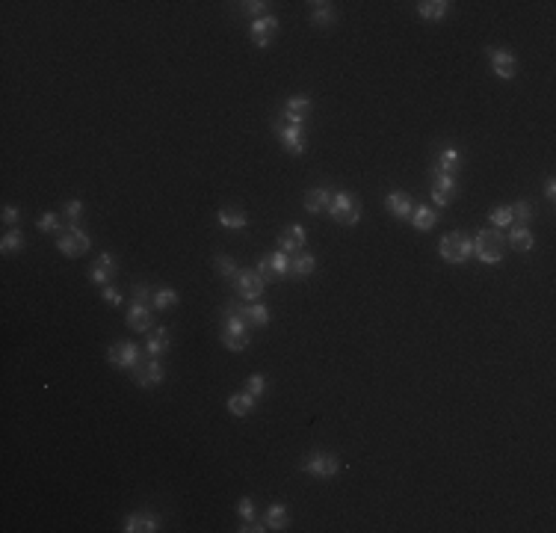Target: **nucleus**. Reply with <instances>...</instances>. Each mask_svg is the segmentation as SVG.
<instances>
[{
	"label": "nucleus",
	"mask_w": 556,
	"mask_h": 533,
	"mask_svg": "<svg viewBox=\"0 0 556 533\" xmlns=\"http://www.w3.org/2000/svg\"><path fill=\"white\" fill-rule=\"evenodd\" d=\"M474 255L483 264H500L506 255V237L500 228H483L474 237Z\"/></svg>",
	"instance_id": "1"
},
{
	"label": "nucleus",
	"mask_w": 556,
	"mask_h": 533,
	"mask_svg": "<svg viewBox=\"0 0 556 533\" xmlns=\"http://www.w3.org/2000/svg\"><path fill=\"white\" fill-rule=\"evenodd\" d=\"M438 255L447 264H465L474 255V237H468L465 231H450V235L438 240Z\"/></svg>",
	"instance_id": "2"
},
{
	"label": "nucleus",
	"mask_w": 556,
	"mask_h": 533,
	"mask_svg": "<svg viewBox=\"0 0 556 533\" xmlns=\"http://www.w3.org/2000/svg\"><path fill=\"white\" fill-rule=\"evenodd\" d=\"M222 344L231 353H240L249 347V323L240 317L237 308H228V317L222 323Z\"/></svg>",
	"instance_id": "3"
},
{
	"label": "nucleus",
	"mask_w": 556,
	"mask_h": 533,
	"mask_svg": "<svg viewBox=\"0 0 556 533\" xmlns=\"http://www.w3.org/2000/svg\"><path fill=\"white\" fill-rule=\"evenodd\" d=\"M328 217L341 226H355L361 220V202L355 199L352 193H332V202H328Z\"/></svg>",
	"instance_id": "4"
},
{
	"label": "nucleus",
	"mask_w": 556,
	"mask_h": 533,
	"mask_svg": "<svg viewBox=\"0 0 556 533\" xmlns=\"http://www.w3.org/2000/svg\"><path fill=\"white\" fill-rule=\"evenodd\" d=\"M258 276H261L267 285H269V282H278V279H285V276H290V255H285L281 249L269 252L267 258H261Z\"/></svg>",
	"instance_id": "5"
},
{
	"label": "nucleus",
	"mask_w": 556,
	"mask_h": 533,
	"mask_svg": "<svg viewBox=\"0 0 556 533\" xmlns=\"http://www.w3.org/2000/svg\"><path fill=\"white\" fill-rule=\"evenodd\" d=\"M89 246H92V237L77 226V222L69 226V235H62L60 240H56V249H60L62 255H69V258H80L83 252H89Z\"/></svg>",
	"instance_id": "6"
},
{
	"label": "nucleus",
	"mask_w": 556,
	"mask_h": 533,
	"mask_svg": "<svg viewBox=\"0 0 556 533\" xmlns=\"http://www.w3.org/2000/svg\"><path fill=\"white\" fill-rule=\"evenodd\" d=\"M337 469H341V462H337L335 453H326V451H317L311 453L308 460L302 462V471L311 474V477H319V480H328V477H335Z\"/></svg>",
	"instance_id": "7"
},
{
	"label": "nucleus",
	"mask_w": 556,
	"mask_h": 533,
	"mask_svg": "<svg viewBox=\"0 0 556 533\" xmlns=\"http://www.w3.org/2000/svg\"><path fill=\"white\" fill-rule=\"evenodd\" d=\"M234 287H237V294L246 299V303H258L261 294L267 291V282L258 276V270H240V273L234 276Z\"/></svg>",
	"instance_id": "8"
},
{
	"label": "nucleus",
	"mask_w": 556,
	"mask_h": 533,
	"mask_svg": "<svg viewBox=\"0 0 556 533\" xmlns=\"http://www.w3.org/2000/svg\"><path fill=\"white\" fill-rule=\"evenodd\" d=\"M134 379H136V386L152 388V386H160V382L166 379V370H163V364H160V359L148 355L145 362L139 359V364L134 368Z\"/></svg>",
	"instance_id": "9"
},
{
	"label": "nucleus",
	"mask_w": 556,
	"mask_h": 533,
	"mask_svg": "<svg viewBox=\"0 0 556 533\" xmlns=\"http://www.w3.org/2000/svg\"><path fill=\"white\" fill-rule=\"evenodd\" d=\"M110 364H116L119 370H134L139 364V347L130 341H121V344H112L110 353H107Z\"/></svg>",
	"instance_id": "10"
},
{
	"label": "nucleus",
	"mask_w": 556,
	"mask_h": 533,
	"mask_svg": "<svg viewBox=\"0 0 556 533\" xmlns=\"http://www.w3.org/2000/svg\"><path fill=\"white\" fill-rule=\"evenodd\" d=\"M308 116H311V98L308 95L287 98L285 110H281V121H285V125H305Z\"/></svg>",
	"instance_id": "11"
},
{
	"label": "nucleus",
	"mask_w": 556,
	"mask_h": 533,
	"mask_svg": "<svg viewBox=\"0 0 556 533\" xmlns=\"http://www.w3.org/2000/svg\"><path fill=\"white\" fill-rule=\"evenodd\" d=\"M488 60H492V69H494V74H497L500 80H512V78H515L518 60H515L512 51H506V48H492V51H488Z\"/></svg>",
	"instance_id": "12"
},
{
	"label": "nucleus",
	"mask_w": 556,
	"mask_h": 533,
	"mask_svg": "<svg viewBox=\"0 0 556 533\" xmlns=\"http://www.w3.org/2000/svg\"><path fill=\"white\" fill-rule=\"evenodd\" d=\"M278 137H281V143H285V148L290 154H305L308 139H305V128L302 125H285V121H281Z\"/></svg>",
	"instance_id": "13"
},
{
	"label": "nucleus",
	"mask_w": 556,
	"mask_h": 533,
	"mask_svg": "<svg viewBox=\"0 0 556 533\" xmlns=\"http://www.w3.org/2000/svg\"><path fill=\"white\" fill-rule=\"evenodd\" d=\"M116 270H119V261L110 255V252H101V255L95 258V264H92V270H89V279L95 285H110V279L116 276Z\"/></svg>",
	"instance_id": "14"
},
{
	"label": "nucleus",
	"mask_w": 556,
	"mask_h": 533,
	"mask_svg": "<svg viewBox=\"0 0 556 533\" xmlns=\"http://www.w3.org/2000/svg\"><path fill=\"white\" fill-rule=\"evenodd\" d=\"M276 33H278V18L263 15V18H254L252 21V42L258 45V48H267Z\"/></svg>",
	"instance_id": "15"
},
{
	"label": "nucleus",
	"mask_w": 556,
	"mask_h": 533,
	"mask_svg": "<svg viewBox=\"0 0 556 533\" xmlns=\"http://www.w3.org/2000/svg\"><path fill=\"white\" fill-rule=\"evenodd\" d=\"M305 240H308V231L302 226H287L278 237V249L285 252V255H296V252H302Z\"/></svg>",
	"instance_id": "16"
},
{
	"label": "nucleus",
	"mask_w": 556,
	"mask_h": 533,
	"mask_svg": "<svg viewBox=\"0 0 556 533\" xmlns=\"http://www.w3.org/2000/svg\"><path fill=\"white\" fill-rule=\"evenodd\" d=\"M152 311H154L152 305L134 303V305H130V311H128V326H130L134 332H152V329H154V326H152V320H154Z\"/></svg>",
	"instance_id": "17"
},
{
	"label": "nucleus",
	"mask_w": 556,
	"mask_h": 533,
	"mask_svg": "<svg viewBox=\"0 0 556 533\" xmlns=\"http://www.w3.org/2000/svg\"><path fill=\"white\" fill-rule=\"evenodd\" d=\"M385 208H388L391 217H397V220H409L411 217V199H409V193H402V190H391L388 196H385Z\"/></svg>",
	"instance_id": "18"
},
{
	"label": "nucleus",
	"mask_w": 556,
	"mask_h": 533,
	"mask_svg": "<svg viewBox=\"0 0 556 533\" xmlns=\"http://www.w3.org/2000/svg\"><path fill=\"white\" fill-rule=\"evenodd\" d=\"M125 530L128 533H154V530H160V521L152 512H130L125 519Z\"/></svg>",
	"instance_id": "19"
},
{
	"label": "nucleus",
	"mask_w": 556,
	"mask_h": 533,
	"mask_svg": "<svg viewBox=\"0 0 556 533\" xmlns=\"http://www.w3.org/2000/svg\"><path fill=\"white\" fill-rule=\"evenodd\" d=\"M145 350H148V355H154V359H163L166 350H169V329L166 326H157V329L148 332Z\"/></svg>",
	"instance_id": "20"
},
{
	"label": "nucleus",
	"mask_w": 556,
	"mask_h": 533,
	"mask_svg": "<svg viewBox=\"0 0 556 533\" xmlns=\"http://www.w3.org/2000/svg\"><path fill=\"white\" fill-rule=\"evenodd\" d=\"M411 226L418 228V231H432L435 228V222H438V213L429 208V204H414L411 208Z\"/></svg>",
	"instance_id": "21"
},
{
	"label": "nucleus",
	"mask_w": 556,
	"mask_h": 533,
	"mask_svg": "<svg viewBox=\"0 0 556 533\" xmlns=\"http://www.w3.org/2000/svg\"><path fill=\"white\" fill-rule=\"evenodd\" d=\"M432 190L444 193L447 199H453L456 190H459V181H456V172H444V169H432Z\"/></svg>",
	"instance_id": "22"
},
{
	"label": "nucleus",
	"mask_w": 556,
	"mask_h": 533,
	"mask_svg": "<svg viewBox=\"0 0 556 533\" xmlns=\"http://www.w3.org/2000/svg\"><path fill=\"white\" fill-rule=\"evenodd\" d=\"M328 202H332V193L326 187H311L305 193V211L308 213H323L328 211Z\"/></svg>",
	"instance_id": "23"
},
{
	"label": "nucleus",
	"mask_w": 556,
	"mask_h": 533,
	"mask_svg": "<svg viewBox=\"0 0 556 533\" xmlns=\"http://www.w3.org/2000/svg\"><path fill=\"white\" fill-rule=\"evenodd\" d=\"M237 311L249 326H267L269 323V308L261 305V303H246L243 308H237Z\"/></svg>",
	"instance_id": "24"
},
{
	"label": "nucleus",
	"mask_w": 556,
	"mask_h": 533,
	"mask_svg": "<svg viewBox=\"0 0 556 533\" xmlns=\"http://www.w3.org/2000/svg\"><path fill=\"white\" fill-rule=\"evenodd\" d=\"M317 267V258L308 255V252H296V255H290V276L293 279H305L314 273Z\"/></svg>",
	"instance_id": "25"
},
{
	"label": "nucleus",
	"mask_w": 556,
	"mask_h": 533,
	"mask_svg": "<svg viewBox=\"0 0 556 533\" xmlns=\"http://www.w3.org/2000/svg\"><path fill=\"white\" fill-rule=\"evenodd\" d=\"M216 220H219L222 228H231V231H243L249 226V217L237 208H222L219 213H216Z\"/></svg>",
	"instance_id": "26"
},
{
	"label": "nucleus",
	"mask_w": 556,
	"mask_h": 533,
	"mask_svg": "<svg viewBox=\"0 0 556 533\" xmlns=\"http://www.w3.org/2000/svg\"><path fill=\"white\" fill-rule=\"evenodd\" d=\"M447 12H450L447 0H423V3H418V15L423 21H441Z\"/></svg>",
	"instance_id": "27"
},
{
	"label": "nucleus",
	"mask_w": 556,
	"mask_h": 533,
	"mask_svg": "<svg viewBox=\"0 0 556 533\" xmlns=\"http://www.w3.org/2000/svg\"><path fill=\"white\" fill-rule=\"evenodd\" d=\"M506 243H509V246H512L515 252H530L535 240H533V231L527 228V226H512V231H509Z\"/></svg>",
	"instance_id": "28"
},
{
	"label": "nucleus",
	"mask_w": 556,
	"mask_h": 533,
	"mask_svg": "<svg viewBox=\"0 0 556 533\" xmlns=\"http://www.w3.org/2000/svg\"><path fill=\"white\" fill-rule=\"evenodd\" d=\"M287 507L285 504H269L267 516H263V525H267L269 530H287Z\"/></svg>",
	"instance_id": "29"
},
{
	"label": "nucleus",
	"mask_w": 556,
	"mask_h": 533,
	"mask_svg": "<svg viewBox=\"0 0 556 533\" xmlns=\"http://www.w3.org/2000/svg\"><path fill=\"white\" fill-rule=\"evenodd\" d=\"M228 409H231L234 418H246L254 409V397L249 394V391H243V394H231L228 397Z\"/></svg>",
	"instance_id": "30"
},
{
	"label": "nucleus",
	"mask_w": 556,
	"mask_h": 533,
	"mask_svg": "<svg viewBox=\"0 0 556 533\" xmlns=\"http://www.w3.org/2000/svg\"><path fill=\"white\" fill-rule=\"evenodd\" d=\"M335 21V9H332V3H311V24L314 27H328Z\"/></svg>",
	"instance_id": "31"
},
{
	"label": "nucleus",
	"mask_w": 556,
	"mask_h": 533,
	"mask_svg": "<svg viewBox=\"0 0 556 533\" xmlns=\"http://www.w3.org/2000/svg\"><path fill=\"white\" fill-rule=\"evenodd\" d=\"M175 305H178V291L175 287H160V291H154V299H152L154 311H166V308H175Z\"/></svg>",
	"instance_id": "32"
},
{
	"label": "nucleus",
	"mask_w": 556,
	"mask_h": 533,
	"mask_svg": "<svg viewBox=\"0 0 556 533\" xmlns=\"http://www.w3.org/2000/svg\"><path fill=\"white\" fill-rule=\"evenodd\" d=\"M21 249H24L21 231H9V235H3V243H0V252H3V255H12V252H21Z\"/></svg>",
	"instance_id": "33"
},
{
	"label": "nucleus",
	"mask_w": 556,
	"mask_h": 533,
	"mask_svg": "<svg viewBox=\"0 0 556 533\" xmlns=\"http://www.w3.org/2000/svg\"><path fill=\"white\" fill-rule=\"evenodd\" d=\"M438 169H444V172H456V166H459V148H453V145H447L444 152H441V157H438Z\"/></svg>",
	"instance_id": "34"
},
{
	"label": "nucleus",
	"mask_w": 556,
	"mask_h": 533,
	"mask_svg": "<svg viewBox=\"0 0 556 533\" xmlns=\"http://www.w3.org/2000/svg\"><path fill=\"white\" fill-rule=\"evenodd\" d=\"M216 273H219L222 279H234V276L240 273L237 261H234L231 255H216Z\"/></svg>",
	"instance_id": "35"
},
{
	"label": "nucleus",
	"mask_w": 556,
	"mask_h": 533,
	"mask_svg": "<svg viewBox=\"0 0 556 533\" xmlns=\"http://www.w3.org/2000/svg\"><path fill=\"white\" fill-rule=\"evenodd\" d=\"M488 220H492V226H494V228H506V226H512V204H500V208H494Z\"/></svg>",
	"instance_id": "36"
},
{
	"label": "nucleus",
	"mask_w": 556,
	"mask_h": 533,
	"mask_svg": "<svg viewBox=\"0 0 556 533\" xmlns=\"http://www.w3.org/2000/svg\"><path fill=\"white\" fill-rule=\"evenodd\" d=\"M533 217V208H530V202H515L512 204V222H518V226H527Z\"/></svg>",
	"instance_id": "37"
},
{
	"label": "nucleus",
	"mask_w": 556,
	"mask_h": 533,
	"mask_svg": "<svg viewBox=\"0 0 556 533\" xmlns=\"http://www.w3.org/2000/svg\"><path fill=\"white\" fill-rule=\"evenodd\" d=\"M237 512H240L243 521H254V519H258V507H254V501L249 498V495H243V498L237 501Z\"/></svg>",
	"instance_id": "38"
},
{
	"label": "nucleus",
	"mask_w": 556,
	"mask_h": 533,
	"mask_svg": "<svg viewBox=\"0 0 556 533\" xmlns=\"http://www.w3.org/2000/svg\"><path fill=\"white\" fill-rule=\"evenodd\" d=\"M62 228V220L56 217L53 211H48V213H42L39 217V231H48V235H56V231Z\"/></svg>",
	"instance_id": "39"
},
{
	"label": "nucleus",
	"mask_w": 556,
	"mask_h": 533,
	"mask_svg": "<svg viewBox=\"0 0 556 533\" xmlns=\"http://www.w3.org/2000/svg\"><path fill=\"white\" fill-rule=\"evenodd\" d=\"M246 391H249L254 400H258L263 391H267V377H263V373H252V377L246 379Z\"/></svg>",
	"instance_id": "40"
},
{
	"label": "nucleus",
	"mask_w": 556,
	"mask_h": 533,
	"mask_svg": "<svg viewBox=\"0 0 556 533\" xmlns=\"http://www.w3.org/2000/svg\"><path fill=\"white\" fill-rule=\"evenodd\" d=\"M80 213H83V202L80 199H69L62 204V217L69 220V226H74V222L80 220Z\"/></svg>",
	"instance_id": "41"
},
{
	"label": "nucleus",
	"mask_w": 556,
	"mask_h": 533,
	"mask_svg": "<svg viewBox=\"0 0 556 533\" xmlns=\"http://www.w3.org/2000/svg\"><path fill=\"white\" fill-rule=\"evenodd\" d=\"M243 6V12L252 15V21L254 18H263V9H267L269 3H263V0H246V3H240Z\"/></svg>",
	"instance_id": "42"
},
{
	"label": "nucleus",
	"mask_w": 556,
	"mask_h": 533,
	"mask_svg": "<svg viewBox=\"0 0 556 533\" xmlns=\"http://www.w3.org/2000/svg\"><path fill=\"white\" fill-rule=\"evenodd\" d=\"M152 299H154V294H152V287H148V285H136L134 287V303L152 305Z\"/></svg>",
	"instance_id": "43"
},
{
	"label": "nucleus",
	"mask_w": 556,
	"mask_h": 533,
	"mask_svg": "<svg viewBox=\"0 0 556 533\" xmlns=\"http://www.w3.org/2000/svg\"><path fill=\"white\" fill-rule=\"evenodd\" d=\"M101 296H104V303H110V305H119L121 303V294L112 285H104L101 287Z\"/></svg>",
	"instance_id": "44"
},
{
	"label": "nucleus",
	"mask_w": 556,
	"mask_h": 533,
	"mask_svg": "<svg viewBox=\"0 0 556 533\" xmlns=\"http://www.w3.org/2000/svg\"><path fill=\"white\" fill-rule=\"evenodd\" d=\"M0 217H3V222H9V226H12V222H18V217H21V213H18V208H12V204H6Z\"/></svg>",
	"instance_id": "45"
},
{
	"label": "nucleus",
	"mask_w": 556,
	"mask_h": 533,
	"mask_svg": "<svg viewBox=\"0 0 556 533\" xmlns=\"http://www.w3.org/2000/svg\"><path fill=\"white\" fill-rule=\"evenodd\" d=\"M544 196H548L551 202L556 199V181H553V178H548V184H544Z\"/></svg>",
	"instance_id": "46"
}]
</instances>
